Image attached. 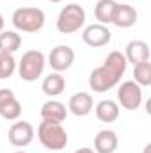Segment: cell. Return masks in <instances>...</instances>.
I'll return each mask as SVG.
<instances>
[{"label":"cell","instance_id":"1","mask_svg":"<svg viewBox=\"0 0 151 153\" xmlns=\"http://www.w3.org/2000/svg\"><path fill=\"white\" fill-rule=\"evenodd\" d=\"M126 68H128V62H126L124 53L117 52V50L110 52L105 57L103 64L91 71V75H89L91 91H94V93H107V91H110L112 87H115L121 82V76L124 75Z\"/></svg>","mask_w":151,"mask_h":153},{"label":"cell","instance_id":"12","mask_svg":"<svg viewBox=\"0 0 151 153\" xmlns=\"http://www.w3.org/2000/svg\"><path fill=\"white\" fill-rule=\"evenodd\" d=\"M94 109V100L89 93H75L70 102H68V112H71L76 117H84V116L91 114V111Z\"/></svg>","mask_w":151,"mask_h":153},{"label":"cell","instance_id":"17","mask_svg":"<svg viewBox=\"0 0 151 153\" xmlns=\"http://www.w3.org/2000/svg\"><path fill=\"white\" fill-rule=\"evenodd\" d=\"M94 112L101 123H114L119 117V105L114 100H101L94 107Z\"/></svg>","mask_w":151,"mask_h":153},{"label":"cell","instance_id":"7","mask_svg":"<svg viewBox=\"0 0 151 153\" xmlns=\"http://www.w3.org/2000/svg\"><path fill=\"white\" fill-rule=\"evenodd\" d=\"M73 62H75V52L68 45H59V46L52 48V52L48 55V64L55 73H62V71L70 70Z\"/></svg>","mask_w":151,"mask_h":153},{"label":"cell","instance_id":"23","mask_svg":"<svg viewBox=\"0 0 151 153\" xmlns=\"http://www.w3.org/2000/svg\"><path fill=\"white\" fill-rule=\"evenodd\" d=\"M4 25H5V20H4V16L0 14V32L4 30Z\"/></svg>","mask_w":151,"mask_h":153},{"label":"cell","instance_id":"27","mask_svg":"<svg viewBox=\"0 0 151 153\" xmlns=\"http://www.w3.org/2000/svg\"><path fill=\"white\" fill-rule=\"evenodd\" d=\"M121 2H124V0H121Z\"/></svg>","mask_w":151,"mask_h":153},{"label":"cell","instance_id":"26","mask_svg":"<svg viewBox=\"0 0 151 153\" xmlns=\"http://www.w3.org/2000/svg\"><path fill=\"white\" fill-rule=\"evenodd\" d=\"M52 153H57V152H52Z\"/></svg>","mask_w":151,"mask_h":153},{"label":"cell","instance_id":"6","mask_svg":"<svg viewBox=\"0 0 151 153\" xmlns=\"http://www.w3.org/2000/svg\"><path fill=\"white\" fill-rule=\"evenodd\" d=\"M117 102L124 111H137L142 103V87L133 80L123 82L117 89Z\"/></svg>","mask_w":151,"mask_h":153},{"label":"cell","instance_id":"8","mask_svg":"<svg viewBox=\"0 0 151 153\" xmlns=\"http://www.w3.org/2000/svg\"><path fill=\"white\" fill-rule=\"evenodd\" d=\"M82 41L93 48H101L105 45H109L112 41V32L109 30L107 25H101V23H93V25H87L82 32Z\"/></svg>","mask_w":151,"mask_h":153},{"label":"cell","instance_id":"25","mask_svg":"<svg viewBox=\"0 0 151 153\" xmlns=\"http://www.w3.org/2000/svg\"><path fill=\"white\" fill-rule=\"evenodd\" d=\"M14 153H25V152H14Z\"/></svg>","mask_w":151,"mask_h":153},{"label":"cell","instance_id":"13","mask_svg":"<svg viewBox=\"0 0 151 153\" xmlns=\"http://www.w3.org/2000/svg\"><path fill=\"white\" fill-rule=\"evenodd\" d=\"M137 23V11L128 4H117L112 16V25L119 29H130Z\"/></svg>","mask_w":151,"mask_h":153},{"label":"cell","instance_id":"22","mask_svg":"<svg viewBox=\"0 0 151 153\" xmlns=\"http://www.w3.org/2000/svg\"><path fill=\"white\" fill-rule=\"evenodd\" d=\"M75 153H94V150H91V148H80Z\"/></svg>","mask_w":151,"mask_h":153},{"label":"cell","instance_id":"10","mask_svg":"<svg viewBox=\"0 0 151 153\" xmlns=\"http://www.w3.org/2000/svg\"><path fill=\"white\" fill-rule=\"evenodd\" d=\"M21 103L16 100L14 93L7 87L0 89V116L4 119H18L21 116Z\"/></svg>","mask_w":151,"mask_h":153},{"label":"cell","instance_id":"15","mask_svg":"<svg viewBox=\"0 0 151 153\" xmlns=\"http://www.w3.org/2000/svg\"><path fill=\"white\" fill-rule=\"evenodd\" d=\"M119 139L112 130H101L94 137V152L96 153H114L117 150Z\"/></svg>","mask_w":151,"mask_h":153},{"label":"cell","instance_id":"16","mask_svg":"<svg viewBox=\"0 0 151 153\" xmlns=\"http://www.w3.org/2000/svg\"><path fill=\"white\" fill-rule=\"evenodd\" d=\"M41 89H43V93L46 94V96H50V98H53V96H59V94H62L64 93V89H66V78L61 75V73H50L48 76H44V80H43V84H41Z\"/></svg>","mask_w":151,"mask_h":153},{"label":"cell","instance_id":"24","mask_svg":"<svg viewBox=\"0 0 151 153\" xmlns=\"http://www.w3.org/2000/svg\"><path fill=\"white\" fill-rule=\"evenodd\" d=\"M48 2H52V4H57V2H62V0H48Z\"/></svg>","mask_w":151,"mask_h":153},{"label":"cell","instance_id":"20","mask_svg":"<svg viewBox=\"0 0 151 153\" xmlns=\"http://www.w3.org/2000/svg\"><path fill=\"white\" fill-rule=\"evenodd\" d=\"M133 82H137L141 87L151 85V62H141L133 66Z\"/></svg>","mask_w":151,"mask_h":153},{"label":"cell","instance_id":"18","mask_svg":"<svg viewBox=\"0 0 151 153\" xmlns=\"http://www.w3.org/2000/svg\"><path fill=\"white\" fill-rule=\"evenodd\" d=\"M115 5H117L115 0H98L96 2V5H94V18L98 20V23H101V25L112 23Z\"/></svg>","mask_w":151,"mask_h":153},{"label":"cell","instance_id":"21","mask_svg":"<svg viewBox=\"0 0 151 153\" xmlns=\"http://www.w3.org/2000/svg\"><path fill=\"white\" fill-rule=\"evenodd\" d=\"M16 71V61L13 57V53H2L0 52V80L13 76Z\"/></svg>","mask_w":151,"mask_h":153},{"label":"cell","instance_id":"2","mask_svg":"<svg viewBox=\"0 0 151 153\" xmlns=\"http://www.w3.org/2000/svg\"><path fill=\"white\" fill-rule=\"evenodd\" d=\"M39 143L50 150V152H61L68 146V134L62 128V123H52V121H41L38 126Z\"/></svg>","mask_w":151,"mask_h":153},{"label":"cell","instance_id":"11","mask_svg":"<svg viewBox=\"0 0 151 153\" xmlns=\"http://www.w3.org/2000/svg\"><path fill=\"white\" fill-rule=\"evenodd\" d=\"M124 57L128 64H141V62H148L150 61V46L146 41L142 39H133L126 45L124 48Z\"/></svg>","mask_w":151,"mask_h":153},{"label":"cell","instance_id":"3","mask_svg":"<svg viewBox=\"0 0 151 153\" xmlns=\"http://www.w3.org/2000/svg\"><path fill=\"white\" fill-rule=\"evenodd\" d=\"M44 20H46V16H44L43 9H39V7H18L11 18L14 29L20 32H27V34L39 32L44 27Z\"/></svg>","mask_w":151,"mask_h":153},{"label":"cell","instance_id":"5","mask_svg":"<svg viewBox=\"0 0 151 153\" xmlns=\"http://www.w3.org/2000/svg\"><path fill=\"white\" fill-rule=\"evenodd\" d=\"M85 25V11L78 4H68L61 9L55 27L61 34H75Z\"/></svg>","mask_w":151,"mask_h":153},{"label":"cell","instance_id":"9","mask_svg":"<svg viewBox=\"0 0 151 153\" xmlns=\"http://www.w3.org/2000/svg\"><path fill=\"white\" fill-rule=\"evenodd\" d=\"M34 135H36L34 126L29 121H16V123H13L11 128H9V134H7L9 143L13 146H16V148L29 146L34 141Z\"/></svg>","mask_w":151,"mask_h":153},{"label":"cell","instance_id":"19","mask_svg":"<svg viewBox=\"0 0 151 153\" xmlns=\"http://www.w3.org/2000/svg\"><path fill=\"white\" fill-rule=\"evenodd\" d=\"M21 46V36L14 30H2L0 32V52L2 53H14Z\"/></svg>","mask_w":151,"mask_h":153},{"label":"cell","instance_id":"14","mask_svg":"<svg viewBox=\"0 0 151 153\" xmlns=\"http://www.w3.org/2000/svg\"><path fill=\"white\" fill-rule=\"evenodd\" d=\"M41 117L44 121H52V123H62L68 117V109L62 102L59 100H48L46 103H43L41 107Z\"/></svg>","mask_w":151,"mask_h":153},{"label":"cell","instance_id":"4","mask_svg":"<svg viewBox=\"0 0 151 153\" xmlns=\"http://www.w3.org/2000/svg\"><path fill=\"white\" fill-rule=\"evenodd\" d=\"M44 66H46V57L41 50H27L21 55L16 70L23 82H36L43 75Z\"/></svg>","mask_w":151,"mask_h":153}]
</instances>
